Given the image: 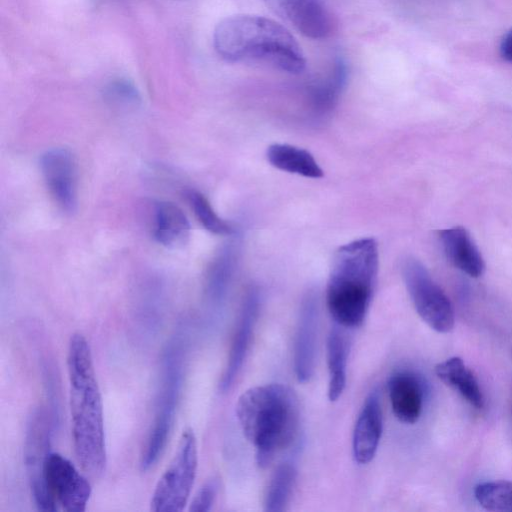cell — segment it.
<instances>
[{
	"mask_svg": "<svg viewBox=\"0 0 512 512\" xmlns=\"http://www.w3.org/2000/svg\"><path fill=\"white\" fill-rule=\"evenodd\" d=\"M67 372L75 455L88 475L99 477L107 464L103 404L91 348L79 332L69 339Z\"/></svg>",
	"mask_w": 512,
	"mask_h": 512,
	"instance_id": "1",
	"label": "cell"
},
{
	"mask_svg": "<svg viewBox=\"0 0 512 512\" xmlns=\"http://www.w3.org/2000/svg\"><path fill=\"white\" fill-rule=\"evenodd\" d=\"M213 46L227 62L264 64L290 74H300L306 66L290 31L259 15L238 14L221 20L213 33Z\"/></svg>",
	"mask_w": 512,
	"mask_h": 512,
	"instance_id": "2",
	"label": "cell"
},
{
	"mask_svg": "<svg viewBox=\"0 0 512 512\" xmlns=\"http://www.w3.org/2000/svg\"><path fill=\"white\" fill-rule=\"evenodd\" d=\"M236 415L244 436L256 448L261 468L293 442L299 427L298 399L279 383L246 390L237 401Z\"/></svg>",
	"mask_w": 512,
	"mask_h": 512,
	"instance_id": "3",
	"label": "cell"
},
{
	"mask_svg": "<svg viewBox=\"0 0 512 512\" xmlns=\"http://www.w3.org/2000/svg\"><path fill=\"white\" fill-rule=\"evenodd\" d=\"M378 267V245L373 238L352 241L336 251L326 288L327 308L336 324L356 328L363 323Z\"/></svg>",
	"mask_w": 512,
	"mask_h": 512,
	"instance_id": "4",
	"label": "cell"
},
{
	"mask_svg": "<svg viewBox=\"0 0 512 512\" xmlns=\"http://www.w3.org/2000/svg\"><path fill=\"white\" fill-rule=\"evenodd\" d=\"M185 347L182 335H177L163 351L153 420L140 454L142 471H148L157 463L169 441L183 385Z\"/></svg>",
	"mask_w": 512,
	"mask_h": 512,
	"instance_id": "5",
	"label": "cell"
},
{
	"mask_svg": "<svg viewBox=\"0 0 512 512\" xmlns=\"http://www.w3.org/2000/svg\"><path fill=\"white\" fill-rule=\"evenodd\" d=\"M198 467L197 439L192 428H185L175 453L159 478L150 500L153 512H181L189 499Z\"/></svg>",
	"mask_w": 512,
	"mask_h": 512,
	"instance_id": "6",
	"label": "cell"
},
{
	"mask_svg": "<svg viewBox=\"0 0 512 512\" xmlns=\"http://www.w3.org/2000/svg\"><path fill=\"white\" fill-rule=\"evenodd\" d=\"M402 275L420 318L439 333L451 331L455 321L453 306L425 266L419 260L408 257L403 261Z\"/></svg>",
	"mask_w": 512,
	"mask_h": 512,
	"instance_id": "7",
	"label": "cell"
},
{
	"mask_svg": "<svg viewBox=\"0 0 512 512\" xmlns=\"http://www.w3.org/2000/svg\"><path fill=\"white\" fill-rule=\"evenodd\" d=\"M52 420L43 406L35 407L27 421L24 440V463L31 494L40 511H57L44 480V468L50 451Z\"/></svg>",
	"mask_w": 512,
	"mask_h": 512,
	"instance_id": "8",
	"label": "cell"
},
{
	"mask_svg": "<svg viewBox=\"0 0 512 512\" xmlns=\"http://www.w3.org/2000/svg\"><path fill=\"white\" fill-rule=\"evenodd\" d=\"M44 480L57 507L67 512L85 511L92 488L88 479L68 458L50 452L45 463Z\"/></svg>",
	"mask_w": 512,
	"mask_h": 512,
	"instance_id": "9",
	"label": "cell"
},
{
	"mask_svg": "<svg viewBox=\"0 0 512 512\" xmlns=\"http://www.w3.org/2000/svg\"><path fill=\"white\" fill-rule=\"evenodd\" d=\"M40 170L46 187L58 206L72 214L77 208V163L73 153L63 147L46 150L40 157Z\"/></svg>",
	"mask_w": 512,
	"mask_h": 512,
	"instance_id": "10",
	"label": "cell"
},
{
	"mask_svg": "<svg viewBox=\"0 0 512 512\" xmlns=\"http://www.w3.org/2000/svg\"><path fill=\"white\" fill-rule=\"evenodd\" d=\"M259 307V292L255 288H250L241 306L227 363L219 382V389L222 392H226L231 388L242 368L253 336Z\"/></svg>",
	"mask_w": 512,
	"mask_h": 512,
	"instance_id": "11",
	"label": "cell"
},
{
	"mask_svg": "<svg viewBox=\"0 0 512 512\" xmlns=\"http://www.w3.org/2000/svg\"><path fill=\"white\" fill-rule=\"evenodd\" d=\"M318 321L317 295L309 291L301 302L294 342V371L301 383L309 381L314 372Z\"/></svg>",
	"mask_w": 512,
	"mask_h": 512,
	"instance_id": "12",
	"label": "cell"
},
{
	"mask_svg": "<svg viewBox=\"0 0 512 512\" xmlns=\"http://www.w3.org/2000/svg\"><path fill=\"white\" fill-rule=\"evenodd\" d=\"M279 17L297 31L312 39H323L331 33L330 15L320 0H264Z\"/></svg>",
	"mask_w": 512,
	"mask_h": 512,
	"instance_id": "13",
	"label": "cell"
},
{
	"mask_svg": "<svg viewBox=\"0 0 512 512\" xmlns=\"http://www.w3.org/2000/svg\"><path fill=\"white\" fill-rule=\"evenodd\" d=\"M381 434V404L378 393L373 391L365 399L353 432L352 449L356 462L367 464L374 458Z\"/></svg>",
	"mask_w": 512,
	"mask_h": 512,
	"instance_id": "14",
	"label": "cell"
},
{
	"mask_svg": "<svg viewBox=\"0 0 512 512\" xmlns=\"http://www.w3.org/2000/svg\"><path fill=\"white\" fill-rule=\"evenodd\" d=\"M388 393L395 417L406 424L418 421L423 406V387L411 372L393 374L388 381Z\"/></svg>",
	"mask_w": 512,
	"mask_h": 512,
	"instance_id": "15",
	"label": "cell"
},
{
	"mask_svg": "<svg viewBox=\"0 0 512 512\" xmlns=\"http://www.w3.org/2000/svg\"><path fill=\"white\" fill-rule=\"evenodd\" d=\"M439 239L448 260L456 268L475 278L483 274V257L465 228L443 229L439 231Z\"/></svg>",
	"mask_w": 512,
	"mask_h": 512,
	"instance_id": "16",
	"label": "cell"
},
{
	"mask_svg": "<svg viewBox=\"0 0 512 512\" xmlns=\"http://www.w3.org/2000/svg\"><path fill=\"white\" fill-rule=\"evenodd\" d=\"M154 238L161 245L176 248L189 238L190 224L180 207L169 201L155 205Z\"/></svg>",
	"mask_w": 512,
	"mask_h": 512,
	"instance_id": "17",
	"label": "cell"
},
{
	"mask_svg": "<svg viewBox=\"0 0 512 512\" xmlns=\"http://www.w3.org/2000/svg\"><path fill=\"white\" fill-rule=\"evenodd\" d=\"M437 377L457 390L476 409L484 406V397L479 383L460 357H451L435 367Z\"/></svg>",
	"mask_w": 512,
	"mask_h": 512,
	"instance_id": "18",
	"label": "cell"
},
{
	"mask_svg": "<svg viewBox=\"0 0 512 512\" xmlns=\"http://www.w3.org/2000/svg\"><path fill=\"white\" fill-rule=\"evenodd\" d=\"M236 259L237 249L229 244L224 246L210 263L205 278V295L211 304L219 305L226 298Z\"/></svg>",
	"mask_w": 512,
	"mask_h": 512,
	"instance_id": "19",
	"label": "cell"
},
{
	"mask_svg": "<svg viewBox=\"0 0 512 512\" xmlns=\"http://www.w3.org/2000/svg\"><path fill=\"white\" fill-rule=\"evenodd\" d=\"M267 160L277 169L308 178H320L323 171L307 150L289 144H272L266 152Z\"/></svg>",
	"mask_w": 512,
	"mask_h": 512,
	"instance_id": "20",
	"label": "cell"
},
{
	"mask_svg": "<svg viewBox=\"0 0 512 512\" xmlns=\"http://www.w3.org/2000/svg\"><path fill=\"white\" fill-rule=\"evenodd\" d=\"M348 343L344 334L334 328L327 338V365L329 371L328 399L337 401L346 385Z\"/></svg>",
	"mask_w": 512,
	"mask_h": 512,
	"instance_id": "21",
	"label": "cell"
},
{
	"mask_svg": "<svg viewBox=\"0 0 512 512\" xmlns=\"http://www.w3.org/2000/svg\"><path fill=\"white\" fill-rule=\"evenodd\" d=\"M348 77V68L343 58H337L328 75L310 85L309 97L313 108L319 112L330 110L343 91Z\"/></svg>",
	"mask_w": 512,
	"mask_h": 512,
	"instance_id": "22",
	"label": "cell"
},
{
	"mask_svg": "<svg viewBox=\"0 0 512 512\" xmlns=\"http://www.w3.org/2000/svg\"><path fill=\"white\" fill-rule=\"evenodd\" d=\"M297 471L294 465L284 462L275 469L268 484L264 510L281 512L286 509L295 486Z\"/></svg>",
	"mask_w": 512,
	"mask_h": 512,
	"instance_id": "23",
	"label": "cell"
},
{
	"mask_svg": "<svg viewBox=\"0 0 512 512\" xmlns=\"http://www.w3.org/2000/svg\"><path fill=\"white\" fill-rule=\"evenodd\" d=\"M476 501L488 511L512 512V482L489 481L475 486Z\"/></svg>",
	"mask_w": 512,
	"mask_h": 512,
	"instance_id": "24",
	"label": "cell"
},
{
	"mask_svg": "<svg viewBox=\"0 0 512 512\" xmlns=\"http://www.w3.org/2000/svg\"><path fill=\"white\" fill-rule=\"evenodd\" d=\"M185 196L196 218L206 230L217 235L234 234V227L217 215L202 193L189 189L185 192Z\"/></svg>",
	"mask_w": 512,
	"mask_h": 512,
	"instance_id": "25",
	"label": "cell"
},
{
	"mask_svg": "<svg viewBox=\"0 0 512 512\" xmlns=\"http://www.w3.org/2000/svg\"><path fill=\"white\" fill-rule=\"evenodd\" d=\"M105 96L118 105H136L140 102V95L135 86L123 79L112 81L106 87Z\"/></svg>",
	"mask_w": 512,
	"mask_h": 512,
	"instance_id": "26",
	"label": "cell"
},
{
	"mask_svg": "<svg viewBox=\"0 0 512 512\" xmlns=\"http://www.w3.org/2000/svg\"><path fill=\"white\" fill-rule=\"evenodd\" d=\"M219 479L216 476L207 479L193 497L189 511L207 512L210 511L219 491Z\"/></svg>",
	"mask_w": 512,
	"mask_h": 512,
	"instance_id": "27",
	"label": "cell"
},
{
	"mask_svg": "<svg viewBox=\"0 0 512 512\" xmlns=\"http://www.w3.org/2000/svg\"><path fill=\"white\" fill-rule=\"evenodd\" d=\"M501 56L512 62V29L504 36L500 45Z\"/></svg>",
	"mask_w": 512,
	"mask_h": 512,
	"instance_id": "28",
	"label": "cell"
}]
</instances>
